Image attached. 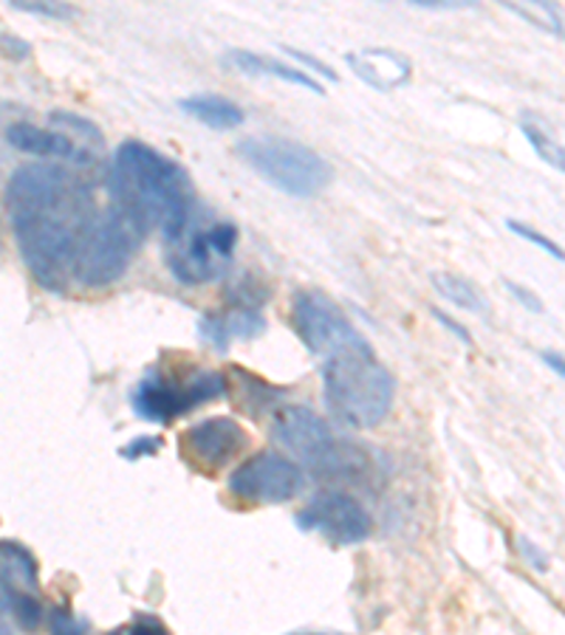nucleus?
I'll use <instances>...</instances> for the list:
<instances>
[{
	"instance_id": "nucleus-28",
	"label": "nucleus",
	"mask_w": 565,
	"mask_h": 635,
	"mask_svg": "<svg viewBox=\"0 0 565 635\" xmlns=\"http://www.w3.org/2000/svg\"><path fill=\"white\" fill-rule=\"evenodd\" d=\"M0 54H7L9 59H26L32 54L26 40L12 37V34H0Z\"/></svg>"
},
{
	"instance_id": "nucleus-16",
	"label": "nucleus",
	"mask_w": 565,
	"mask_h": 635,
	"mask_svg": "<svg viewBox=\"0 0 565 635\" xmlns=\"http://www.w3.org/2000/svg\"><path fill=\"white\" fill-rule=\"evenodd\" d=\"M224 65L238 74H247V77H272L280 79V83H292L297 85V88H306V91L317 94V97L325 94L323 83H317L312 74L300 72L294 65L280 63V59L274 57H267V54H254L247 52V48H229V52L224 54Z\"/></svg>"
},
{
	"instance_id": "nucleus-34",
	"label": "nucleus",
	"mask_w": 565,
	"mask_h": 635,
	"mask_svg": "<svg viewBox=\"0 0 565 635\" xmlns=\"http://www.w3.org/2000/svg\"><path fill=\"white\" fill-rule=\"evenodd\" d=\"M0 635H12V629L7 627V622H3V618H0Z\"/></svg>"
},
{
	"instance_id": "nucleus-25",
	"label": "nucleus",
	"mask_w": 565,
	"mask_h": 635,
	"mask_svg": "<svg viewBox=\"0 0 565 635\" xmlns=\"http://www.w3.org/2000/svg\"><path fill=\"white\" fill-rule=\"evenodd\" d=\"M12 7L20 9V12L43 14V18H52V20H65V18H72V14H74L72 7H65V3H48V0H40V3H26V0H14Z\"/></svg>"
},
{
	"instance_id": "nucleus-14",
	"label": "nucleus",
	"mask_w": 565,
	"mask_h": 635,
	"mask_svg": "<svg viewBox=\"0 0 565 635\" xmlns=\"http://www.w3.org/2000/svg\"><path fill=\"white\" fill-rule=\"evenodd\" d=\"M345 63L351 65V72L365 85H371L382 94L396 91L413 77L410 59L399 52H390V48H365V52L345 54Z\"/></svg>"
},
{
	"instance_id": "nucleus-1",
	"label": "nucleus",
	"mask_w": 565,
	"mask_h": 635,
	"mask_svg": "<svg viewBox=\"0 0 565 635\" xmlns=\"http://www.w3.org/2000/svg\"><path fill=\"white\" fill-rule=\"evenodd\" d=\"M3 201L32 277L48 292H65L99 218L91 182L57 162L23 164L9 175Z\"/></svg>"
},
{
	"instance_id": "nucleus-23",
	"label": "nucleus",
	"mask_w": 565,
	"mask_h": 635,
	"mask_svg": "<svg viewBox=\"0 0 565 635\" xmlns=\"http://www.w3.org/2000/svg\"><path fill=\"white\" fill-rule=\"evenodd\" d=\"M507 227L512 229V232L518 234V238L529 240L532 247H537V249H543V252H546V254H552L554 260H563V249H559L552 238H546V234H540L537 229H532V227H526V223L514 221V218H509Z\"/></svg>"
},
{
	"instance_id": "nucleus-32",
	"label": "nucleus",
	"mask_w": 565,
	"mask_h": 635,
	"mask_svg": "<svg viewBox=\"0 0 565 635\" xmlns=\"http://www.w3.org/2000/svg\"><path fill=\"white\" fill-rule=\"evenodd\" d=\"M543 362H546L548 368H552L554 373H557V376H563V373H565L563 357H559V353H554V350H543Z\"/></svg>"
},
{
	"instance_id": "nucleus-31",
	"label": "nucleus",
	"mask_w": 565,
	"mask_h": 635,
	"mask_svg": "<svg viewBox=\"0 0 565 635\" xmlns=\"http://www.w3.org/2000/svg\"><path fill=\"white\" fill-rule=\"evenodd\" d=\"M520 548H523V557L529 559V562L537 568V571H546V565H548V557L543 551H540L537 545L534 543H529L526 537H520Z\"/></svg>"
},
{
	"instance_id": "nucleus-22",
	"label": "nucleus",
	"mask_w": 565,
	"mask_h": 635,
	"mask_svg": "<svg viewBox=\"0 0 565 635\" xmlns=\"http://www.w3.org/2000/svg\"><path fill=\"white\" fill-rule=\"evenodd\" d=\"M52 635H91V622L74 616L68 607L52 610Z\"/></svg>"
},
{
	"instance_id": "nucleus-13",
	"label": "nucleus",
	"mask_w": 565,
	"mask_h": 635,
	"mask_svg": "<svg viewBox=\"0 0 565 635\" xmlns=\"http://www.w3.org/2000/svg\"><path fill=\"white\" fill-rule=\"evenodd\" d=\"M267 331V319L258 308H247V305H232L227 311L204 314L198 319V337L207 348L227 353L229 344L235 339H254Z\"/></svg>"
},
{
	"instance_id": "nucleus-20",
	"label": "nucleus",
	"mask_w": 565,
	"mask_h": 635,
	"mask_svg": "<svg viewBox=\"0 0 565 635\" xmlns=\"http://www.w3.org/2000/svg\"><path fill=\"white\" fill-rule=\"evenodd\" d=\"M520 130H523V136L529 139V144L534 147V153H537L540 158L546 164H552V167L563 169L565 167V156H563V147H559V142H554L552 136H548L546 130L540 128L537 122H532V119H523L520 122Z\"/></svg>"
},
{
	"instance_id": "nucleus-8",
	"label": "nucleus",
	"mask_w": 565,
	"mask_h": 635,
	"mask_svg": "<svg viewBox=\"0 0 565 635\" xmlns=\"http://www.w3.org/2000/svg\"><path fill=\"white\" fill-rule=\"evenodd\" d=\"M235 247H238L235 223L221 221L209 227L189 223L182 238L167 243L164 263L182 286H207L232 269Z\"/></svg>"
},
{
	"instance_id": "nucleus-3",
	"label": "nucleus",
	"mask_w": 565,
	"mask_h": 635,
	"mask_svg": "<svg viewBox=\"0 0 565 635\" xmlns=\"http://www.w3.org/2000/svg\"><path fill=\"white\" fill-rule=\"evenodd\" d=\"M323 387L328 409L354 429L379 427L396 396V382L379 364L371 342L323 359Z\"/></svg>"
},
{
	"instance_id": "nucleus-7",
	"label": "nucleus",
	"mask_w": 565,
	"mask_h": 635,
	"mask_svg": "<svg viewBox=\"0 0 565 635\" xmlns=\"http://www.w3.org/2000/svg\"><path fill=\"white\" fill-rule=\"evenodd\" d=\"M227 393V379L215 370H198L187 379L167 376L162 368H150L142 382L133 387L130 404L142 421L170 424L189 409L215 402Z\"/></svg>"
},
{
	"instance_id": "nucleus-6",
	"label": "nucleus",
	"mask_w": 565,
	"mask_h": 635,
	"mask_svg": "<svg viewBox=\"0 0 565 635\" xmlns=\"http://www.w3.org/2000/svg\"><path fill=\"white\" fill-rule=\"evenodd\" d=\"M142 240L144 234L122 212L113 207L99 212L74 266V283L83 288H108L119 283L128 274Z\"/></svg>"
},
{
	"instance_id": "nucleus-27",
	"label": "nucleus",
	"mask_w": 565,
	"mask_h": 635,
	"mask_svg": "<svg viewBox=\"0 0 565 635\" xmlns=\"http://www.w3.org/2000/svg\"><path fill=\"white\" fill-rule=\"evenodd\" d=\"M283 52L289 54V57H294L297 59L300 65H306V68H312L314 74H317V77H325L328 79V83H337V74L332 72V68H328V65L325 63H319L317 57H312V54H303V52H297V48H292V46H283Z\"/></svg>"
},
{
	"instance_id": "nucleus-29",
	"label": "nucleus",
	"mask_w": 565,
	"mask_h": 635,
	"mask_svg": "<svg viewBox=\"0 0 565 635\" xmlns=\"http://www.w3.org/2000/svg\"><path fill=\"white\" fill-rule=\"evenodd\" d=\"M128 635H170V629L156 616H139L137 622L130 624Z\"/></svg>"
},
{
	"instance_id": "nucleus-12",
	"label": "nucleus",
	"mask_w": 565,
	"mask_h": 635,
	"mask_svg": "<svg viewBox=\"0 0 565 635\" xmlns=\"http://www.w3.org/2000/svg\"><path fill=\"white\" fill-rule=\"evenodd\" d=\"M247 444L249 438L243 427L229 415L207 418V421L189 427L184 435V447H187L189 458L209 472H218L229 461H235L247 449Z\"/></svg>"
},
{
	"instance_id": "nucleus-11",
	"label": "nucleus",
	"mask_w": 565,
	"mask_h": 635,
	"mask_svg": "<svg viewBox=\"0 0 565 635\" xmlns=\"http://www.w3.org/2000/svg\"><path fill=\"white\" fill-rule=\"evenodd\" d=\"M306 486V472L278 452L252 455L229 474V492L249 503H289Z\"/></svg>"
},
{
	"instance_id": "nucleus-9",
	"label": "nucleus",
	"mask_w": 565,
	"mask_h": 635,
	"mask_svg": "<svg viewBox=\"0 0 565 635\" xmlns=\"http://www.w3.org/2000/svg\"><path fill=\"white\" fill-rule=\"evenodd\" d=\"M292 325L314 357H337L343 350L368 344V339L345 317V311L319 292H297L292 303Z\"/></svg>"
},
{
	"instance_id": "nucleus-21",
	"label": "nucleus",
	"mask_w": 565,
	"mask_h": 635,
	"mask_svg": "<svg viewBox=\"0 0 565 635\" xmlns=\"http://www.w3.org/2000/svg\"><path fill=\"white\" fill-rule=\"evenodd\" d=\"M18 618V624L23 629H37L40 622H43V607H40L37 599L32 593H14L12 596V607H9Z\"/></svg>"
},
{
	"instance_id": "nucleus-26",
	"label": "nucleus",
	"mask_w": 565,
	"mask_h": 635,
	"mask_svg": "<svg viewBox=\"0 0 565 635\" xmlns=\"http://www.w3.org/2000/svg\"><path fill=\"white\" fill-rule=\"evenodd\" d=\"M501 283H503V288H507V292L512 294L520 305H523V308H529V311H534V314H543V303H540L537 294L529 292L526 286H520V283H514V280H509V277H501Z\"/></svg>"
},
{
	"instance_id": "nucleus-24",
	"label": "nucleus",
	"mask_w": 565,
	"mask_h": 635,
	"mask_svg": "<svg viewBox=\"0 0 565 635\" xmlns=\"http://www.w3.org/2000/svg\"><path fill=\"white\" fill-rule=\"evenodd\" d=\"M162 447V438H156V435H139L128 447L119 449V455H122L124 461H142V458H156Z\"/></svg>"
},
{
	"instance_id": "nucleus-15",
	"label": "nucleus",
	"mask_w": 565,
	"mask_h": 635,
	"mask_svg": "<svg viewBox=\"0 0 565 635\" xmlns=\"http://www.w3.org/2000/svg\"><path fill=\"white\" fill-rule=\"evenodd\" d=\"M7 142L14 150L26 153V156L37 158H91V153H85L83 147L74 144L72 136H65L59 130L37 128L32 122H12L7 128Z\"/></svg>"
},
{
	"instance_id": "nucleus-33",
	"label": "nucleus",
	"mask_w": 565,
	"mask_h": 635,
	"mask_svg": "<svg viewBox=\"0 0 565 635\" xmlns=\"http://www.w3.org/2000/svg\"><path fill=\"white\" fill-rule=\"evenodd\" d=\"M12 596L14 593H9V590L0 584V613H7V610L12 607Z\"/></svg>"
},
{
	"instance_id": "nucleus-18",
	"label": "nucleus",
	"mask_w": 565,
	"mask_h": 635,
	"mask_svg": "<svg viewBox=\"0 0 565 635\" xmlns=\"http://www.w3.org/2000/svg\"><path fill=\"white\" fill-rule=\"evenodd\" d=\"M178 108L209 130H235L243 124L241 105L221 94H193L178 99Z\"/></svg>"
},
{
	"instance_id": "nucleus-4",
	"label": "nucleus",
	"mask_w": 565,
	"mask_h": 635,
	"mask_svg": "<svg viewBox=\"0 0 565 635\" xmlns=\"http://www.w3.org/2000/svg\"><path fill=\"white\" fill-rule=\"evenodd\" d=\"M272 438L289 455H294V463L303 472H312L317 478L362 480V474L368 472L362 449L337 438L328 421L308 407H297V404L280 407L272 418Z\"/></svg>"
},
{
	"instance_id": "nucleus-19",
	"label": "nucleus",
	"mask_w": 565,
	"mask_h": 635,
	"mask_svg": "<svg viewBox=\"0 0 565 635\" xmlns=\"http://www.w3.org/2000/svg\"><path fill=\"white\" fill-rule=\"evenodd\" d=\"M430 283H433V288H436L447 303L458 305V308H464V311H472V314L489 311V305H487V299L481 297V292H478L469 280L458 277V274L436 272L433 277H430Z\"/></svg>"
},
{
	"instance_id": "nucleus-5",
	"label": "nucleus",
	"mask_w": 565,
	"mask_h": 635,
	"mask_svg": "<svg viewBox=\"0 0 565 635\" xmlns=\"http://www.w3.org/2000/svg\"><path fill=\"white\" fill-rule=\"evenodd\" d=\"M238 156L274 189L292 198H317L334 178L332 164L308 144L286 136H249L238 144Z\"/></svg>"
},
{
	"instance_id": "nucleus-35",
	"label": "nucleus",
	"mask_w": 565,
	"mask_h": 635,
	"mask_svg": "<svg viewBox=\"0 0 565 635\" xmlns=\"http://www.w3.org/2000/svg\"><path fill=\"white\" fill-rule=\"evenodd\" d=\"M111 635H122V629H113V633H111Z\"/></svg>"
},
{
	"instance_id": "nucleus-30",
	"label": "nucleus",
	"mask_w": 565,
	"mask_h": 635,
	"mask_svg": "<svg viewBox=\"0 0 565 635\" xmlns=\"http://www.w3.org/2000/svg\"><path fill=\"white\" fill-rule=\"evenodd\" d=\"M433 317H436L438 325H444V328H447L449 333H455V337L461 339L464 344H472V333H469V328H464L461 322H455V319L449 317V314H444V311H438V308H433Z\"/></svg>"
},
{
	"instance_id": "nucleus-10",
	"label": "nucleus",
	"mask_w": 565,
	"mask_h": 635,
	"mask_svg": "<svg viewBox=\"0 0 565 635\" xmlns=\"http://www.w3.org/2000/svg\"><path fill=\"white\" fill-rule=\"evenodd\" d=\"M300 532L319 534L337 548L365 543L373 532V519L357 497L345 492H319L294 517Z\"/></svg>"
},
{
	"instance_id": "nucleus-2",
	"label": "nucleus",
	"mask_w": 565,
	"mask_h": 635,
	"mask_svg": "<svg viewBox=\"0 0 565 635\" xmlns=\"http://www.w3.org/2000/svg\"><path fill=\"white\" fill-rule=\"evenodd\" d=\"M111 207L148 238L159 229L167 243L182 238L193 223L195 193L187 169L156 147L128 139L111 162Z\"/></svg>"
},
{
	"instance_id": "nucleus-17",
	"label": "nucleus",
	"mask_w": 565,
	"mask_h": 635,
	"mask_svg": "<svg viewBox=\"0 0 565 635\" xmlns=\"http://www.w3.org/2000/svg\"><path fill=\"white\" fill-rule=\"evenodd\" d=\"M0 584L9 593H37V559L26 545L14 539H0Z\"/></svg>"
}]
</instances>
